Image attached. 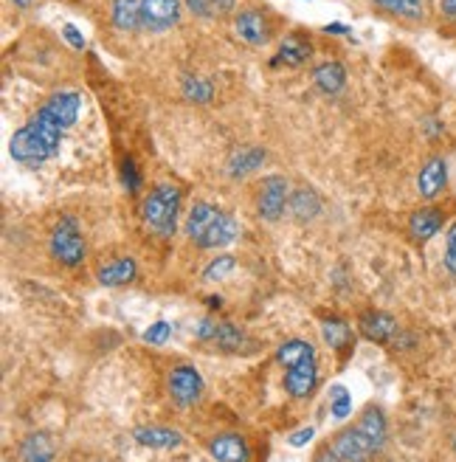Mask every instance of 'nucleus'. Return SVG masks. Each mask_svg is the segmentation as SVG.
Masks as SVG:
<instances>
[{"label":"nucleus","mask_w":456,"mask_h":462,"mask_svg":"<svg viewBox=\"0 0 456 462\" xmlns=\"http://www.w3.org/2000/svg\"><path fill=\"white\" fill-rule=\"evenodd\" d=\"M21 459L23 462H51L54 459V440L43 432L29 434L21 446Z\"/></svg>","instance_id":"nucleus-24"},{"label":"nucleus","mask_w":456,"mask_h":462,"mask_svg":"<svg viewBox=\"0 0 456 462\" xmlns=\"http://www.w3.org/2000/svg\"><path fill=\"white\" fill-rule=\"evenodd\" d=\"M240 237V223H236V217H231L228 212H223L220 217L214 220V226L200 237V248H226L228 243Z\"/></svg>","instance_id":"nucleus-15"},{"label":"nucleus","mask_w":456,"mask_h":462,"mask_svg":"<svg viewBox=\"0 0 456 462\" xmlns=\"http://www.w3.org/2000/svg\"><path fill=\"white\" fill-rule=\"evenodd\" d=\"M85 237L77 226V220L74 217H62L57 226H54L51 231V254H54V260L68 265V268H77L82 265L85 260Z\"/></svg>","instance_id":"nucleus-3"},{"label":"nucleus","mask_w":456,"mask_h":462,"mask_svg":"<svg viewBox=\"0 0 456 462\" xmlns=\"http://www.w3.org/2000/svg\"><path fill=\"white\" fill-rule=\"evenodd\" d=\"M330 412H333L336 420H344L346 415L352 412V398H350V392H346L341 383H336L333 390H330Z\"/></svg>","instance_id":"nucleus-32"},{"label":"nucleus","mask_w":456,"mask_h":462,"mask_svg":"<svg viewBox=\"0 0 456 462\" xmlns=\"http://www.w3.org/2000/svg\"><path fill=\"white\" fill-rule=\"evenodd\" d=\"M14 6H21V9H26V6H31V0H12Z\"/></svg>","instance_id":"nucleus-41"},{"label":"nucleus","mask_w":456,"mask_h":462,"mask_svg":"<svg viewBox=\"0 0 456 462\" xmlns=\"http://www.w3.org/2000/svg\"><path fill=\"white\" fill-rule=\"evenodd\" d=\"M375 4L383 12L400 17V21H411V23L423 21L426 14V0H375Z\"/></svg>","instance_id":"nucleus-25"},{"label":"nucleus","mask_w":456,"mask_h":462,"mask_svg":"<svg viewBox=\"0 0 456 462\" xmlns=\"http://www.w3.org/2000/svg\"><path fill=\"white\" fill-rule=\"evenodd\" d=\"M178 209H180V189L172 183H158V187L144 197V223H147L155 234L172 237L178 226Z\"/></svg>","instance_id":"nucleus-2"},{"label":"nucleus","mask_w":456,"mask_h":462,"mask_svg":"<svg viewBox=\"0 0 456 462\" xmlns=\"http://www.w3.org/2000/svg\"><path fill=\"white\" fill-rule=\"evenodd\" d=\"M220 214L223 212L217 209V206H211V203H206V200L195 203L189 217H187V231H189V237L195 239V243H200V237H203L214 226V220L220 217Z\"/></svg>","instance_id":"nucleus-19"},{"label":"nucleus","mask_w":456,"mask_h":462,"mask_svg":"<svg viewBox=\"0 0 456 462\" xmlns=\"http://www.w3.org/2000/svg\"><path fill=\"white\" fill-rule=\"evenodd\" d=\"M440 9H443L445 17H453V21H456V0H443Z\"/></svg>","instance_id":"nucleus-38"},{"label":"nucleus","mask_w":456,"mask_h":462,"mask_svg":"<svg viewBox=\"0 0 456 462\" xmlns=\"http://www.w3.org/2000/svg\"><path fill=\"white\" fill-rule=\"evenodd\" d=\"M82 97L77 90H57L21 130L9 139V153L23 166H43L60 153L65 133L77 124Z\"/></svg>","instance_id":"nucleus-1"},{"label":"nucleus","mask_w":456,"mask_h":462,"mask_svg":"<svg viewBox=\"0 0 456 462\" xmlns=\"http://www.w3.org/2000/svg\"><path fill=\"white\" fill-rule=\"evenodd\" d=\"M187 9L203 21H220L234 12V0H187Z\"/></svg>","instance_id":"nucleus-28"},{"label":"nucleus","mask_w":456,"mask_h":462,"mask_svg":"<svg viewBox=\"0 0 456 462\" xmlns=\"http://www.w3.org/2000/svg\"><path fill=\"white\" fill-rule=\"evenodd\" d=\"M234 268H236V260H234V256H228V254H217L214 260L206 265V271H203V280H206V282L226 280V276H228Z\"/></svg>","instance_id":"nucleus-31"},{"label":"nucleus","mask_w":456,"mask_h":462,"mask_svg":"<svg viewBox=\"0 0 456 462\" xmlns=\"http://www.w3.org/2000/svg\"><path fill=\"white\" fill-rule=\"evenodd\" d=\"M195 336L200 341H211L223 349H240L245 344V332L236 330L228 322H211V319H200L195 324Z\"/></svg>","instance_id":"nucleus-8"},{"label":"nucleus","mask_w":456,"mask_h":462,"mask_svg":"<svg viewBox=\"0 0 456 462\" xmlns=\"http://www.w3.org/2000/svg\"><path fill=\"white\" fill-rule=\"evenodd\" d=\"M170 336H172V327H170V322H153L147 330H144V341L147 344H155V347H161V344H167L170 341Z\"/></svg>","instance_id":"nucleus-33"},{"label":"nucleus","mask_w":456,"mask_h":462,"mask_svg":"<svg viewBox=\"0 0 456 462\" xmlns=\"http://www.w3.org/2000/svg\"><path fill=\"white\" fill-rule=\"evenodd\" d=\"M443 223H445V214L436 206H426V209H417L409 217V231L417 243H428L436 231H443Z\"/></svg>","instance_id":"nucleus-14"},{"label":"nucleus","mask_w":456,"mask_h":462,"mask_svg":"<svg viewBox=\"0 0 456 462\" xmlns=\"http://www.w3.org/2000/svg\"><path fill=\"white\" fill-rule=\"evenodd\" d=\"M287 212L294 214V220L299 223H310V220H316L321 214V197L313 187H302L290 195L287 200Z\"/></svg>","instance_id":"nucleus-16"},{"label":"nucleus","mask_w":456,"mask_h":462,"mask_svg":"<svg viewBox=\"0 0 456 462\" xmlns=\"http://www.w3.org/2000/svg\"><path fill=\"white\" fill-rule=\"evenodd\" d=\"M310 54H313V51H310V43L304 40V37L290 34V37H285V43L279 46V54L273 57V65L296 68V65H302L310 57Z\"/></svg>","instance_id":"nucleus-22"},{"label":"nucleus","mask_w":456,"mask_h":462,"mask_svg":"<svg viewBox=\"0 0 456 462\" xmlns=\"http://www.w3.org/2000/svg\"><path fill=\"white\" fill-rule=\"evenodd\" d=\"M358 429L375 442L377 451L383 449V442H386V417H383L377 406H369V409L363 412V417L358 420Z\"/></svg>","instance_id":"nucleus-26"},{"label":"nucleus","mask_w":456,"mask_h":462,"mask_svg":"<svg viewBox=\"0 0 456 462\" xmlns=\"http://www.w3.org/2000/svg\"><path fill=\"white\" fill-rule=\"evenodd\" d=\"M324 31H327V34H346L350 29H346L344 23H327V26H324Z\"/></svg>","instance_id":"nucleus-40"},{"label":"nucleus","mask_w":456,"mask_h":462,"mask_svg":"<svg viewBox=\"0 0 456 462\" xmlns=\"http://www.w3.org/2000/svg\"><path fill=\"white\" fill-rule=\"evenodd\" d=\"M111 21L119 31H141V0H113Z\"/></svg>","instance_id":"nucleus-21"},{"label":"nucleus","mask_w":456,"mask_h":462,"mask_svg":"<svg viewBox=\"0 0 456 462\" xmlns=\"http://www.w3.org/2000/svg\"><path fill=\"white\" fill-rule=\"evenodd\" d=\"M445 268L456 276V223L448 229V246H445Z\"/></svg>","instance_id":"nucleus-35"},{"label":"nucleus","mask_w":456,"mask_h":462,"mask_svg":"<svg viewBox=\"0 0 456 462\" xmlns=\"http://www.w3.org/2000/svg\"><path fill=\"white\" fill-rule=\"evenodd\" d=\"M170 395L178 406H192L203 395V378L195 366H178L170 375Z\"/></svg>","instance_id":"nucleus-7"},{"label":"nucleus","mask_w":456,"mask_h":462,"mask_svg":"<svg viewBox=\"0 0 456 462\" xmlns=\"http://www.w3.org/2000/svg\"><path fill=\"white\" fill-rule=\"evenodd\" d=\"M319 462H344V459H341L333 449H324V451L319 454Z\"/></svg>","instance_id":"nucleus-39"},{"label":"nucleus","mask_w":456,"mask_h":462,"mask_svg":"<svg viewBox=\"0 0 456 462\" xmlns=\"http://www.w3.org/2000/svg\"><path fill=\"white\" fill-rule=\"evenodd\" d=\"M184 97L195 105H206L214 97V85L203 77H197V73H189V77H184Z\"/></svg>","instance_id":"nucleus-30"},{"label":"nucleus","mask_w":456,"mask_h":462,"mask_svg":"<svg viewBox=\"0 0 456 462\" xmlns=\"http://www.w3.org/2000/svg\"><path fill=\"white\" fill-rule=\"evenodd\" d=\"M187 4L180 0H141V31H170L180 23V12Z\"/></svg>","instance_id":"nucleus-4"},{"label":"nucleus","mask_w":456,"mask_h":462,"mask_svg":"<svg viewBox=\"0 0 456 462\" xmlns=\"http://www.w3.org/2000/svg\"><path fill=\"white\" fill-rule=\"evenodd\" d=\"M313 82H316V88L321 90V94L336 97L346 85V68L341 63H336V60L321 63V65L313 68Z\"/></svg>","instance_id":"nucleus-17"},{"label":"nucleus","mask_w":456,"mask_h":462,"mask_svg":"<svg viewBox=\"0 0 456 462\" xmlns=\"http://www.w3.org/2000/svg\"><path fill=\"white\" fill-rule=\"evenodd\" d=\"M138 273V265L136 260H130V256H121V260H113L99 268V282L104 288H119V285H127L133 282Z\"/></svg>","instance_id":"nucleus-18"},{"label":"nucleus","mask_w":456,"mask_h":462,"mask_svg":"<svg viewBox=\"0 0 456 462\" xmlns=\"http://www.w3.org/2000/svg\"><path fill=\"white\" fill-rule=\"evenodd\" d=\"M361 332L363 339L377 341V344H386L397 339V322L392 313H383V310H367L361 316Z\"/></svg>","instance_id":"nucleus-11"},{"label":"nucleus","mask_w":456,"mask_h":462,"mask_svg":"<svg viewBox=\"0 0 456 462\" xmlns=\"http://www.w3.org/2000/svg\"><path fill=\"white\" fill-rule=\"evenodd\" d=\"M136 442L147 449H175L180 446V434L175 429H167V426H138L133 432Z\"/></svg>","instance_id":"nucleus-20"},{"label":"nucleus","mask_w":456,"mask_h":462,"mask_svg":"<svg viewBox=\"0 0 456 462\" xmlns=\"http://www.w3.org/2000/svg\"><path fill=\"white\" fill-rule=\"evenodd\" d=\"M445 183H448V164H445V158H440V155L428 158L426 166L417 175V192L423 195L426 200H431V197H436L445 189Z\"/></svg>","instance_id":"nucleus-12"},{"label":"nucleus","mask_w":456,"mask_h":462,"mask_svg":"<svg viewBox=\"0 0 456 462\" xmlns=\"http://www.w3.org/2000/svg\"><path fill=\"white\" fill-rule=\"evenodd\" d=\"M316 383H319V369H316V358H307L296 366H290L287 373H285V390L290 398H310L316 390Z\"/></svg>","instance_id":"nucleus-10"},{"label":"nucleus","mask_w":456,"mask_h":462,"mask_svg":"<svg viewBox=\"0 0 456 462\" xmlns=\"http://www.w3.org/2000/svg\"><path fill=\"white\" fill-rule=\"evenodd\" d=\"M209 454L214 462H248V442L240 434H217L209 442Z\"/></svg>","instance_id":"nucleus-13"},{"label":"nucleus","mask_w":456,"mask_h":462,"mask_svg":"<svg viewBox=\"0 0 456 462\" xmlns=\"http://www.w3.org/2000/svg\"><path fill=\"white\" fill-rule=\"evenodd\" d=\"M265 161V150L262 147H243L236 150L228 161V175L231 178H245L248 172L260 170V164Z\"/></svg>","instance_id":"nucleus-23"},{"label":"nucleus","mask_w":456,"mask_h":462,"mask_svg":"<svg viewBox=\"0 0 456 462\" xmlns=\"http://www.w3.org/2000/svg\"><path fill=\"white\" fill-rule=\"evenodd\" d=\"M313 426H304V429H299V432H294V434H290L287 437V442H290V446H296V449H302V446H307V442L310 440H313Z\"/></svg>","instance_id":"nucleus-36"},{"label":"nucleus","mask_w":456,"mask_h":462,"mask_svg":"<svg viewBox=\"0 0 456 462\" xmlns=\"http://www.w3.org/2000/svg\"><path fill=\"white\" fill-rule=\"evenodd\" d=\"M344 462H369V457L377 451V446L375 442L363 434L358 426H352V429H346V432H341L336 440H333V446H330Z\"/></svg>","instance_id":"nucleus-6"},{"label":"nucleus","mask_w":456,"mask_h":462,"mask_svg":"<svg viewBox=\"0 0 456 462\" xmlns=\"http://www.w3.org/2000/svg\"><path fill=\"white\" fill-rule=\"evenodd\" d=\"M234 34L251 48H262L270 40V26L260 12H240L234 17Z\"/></svg>","instance_id":"nucleus-9"},{"label":"nucleus","mask_w":456,"mask_h":462,"mask_svg":"<svg viewBox=\"0 0 456 462\" xmlns=\"http://www.w3.org/2000/svg\"><path fill=\"white\" fill-rule=\"evenodd\" d=\"M321 332H324V341L330 344L333 349L352 347V344H350V341H352V330H350V324L341 322V319H327V322L321 324Z\"/></svg>","instance_id":"nucleus-29"},{"label":"nucleus","mask_w":456,"mask_h":462,"mask_svg":"<svg viewBox=\"0 0 456 462\" xmlns=\"http://www.w3.org/2000/svg\"><path fill=\"white\" fill-rule=\"evenodd\" d=\"M307 358H316V353H313V344L310 341H302V339H290V341H285L279 349H277V361L282 364V366H296V364H302V361H307Z\"/></svg>","instance_id":"nucleus-27"},{"label":"nucleus","mask_w":456,"mask_h":462,"mask_svg":"<svg viewBox=\"0 0 456 462\" xmlns=\"http://www.w3.org/2000/svg\"><path fill=\"white\" fill-rule=\"evenodd\" d=\"M121 178H124V187L130 192H138L141 189V175H138V166L133 158H124L121 164Z\"/></svg>","instance_id":"nucleus-34"},{"label":"nucleus","mask_w":456,"mask_h":462,"mask_svg":"<svg viewBox=\"0 0 456 462\" xmlns=\"http://www.w3.org/2000/svg\"><path fill=\"white\" fill-rule=\"evenodd\" d=\"M287 200H290L287 178H282V175H268V178H262L260 197H257V212H260L262 220H268V223H277V220L287 209Z\"/></svg>","instance_id":"nucleus-5"},{"label":"nucleus","mask_w":456,"mask_h":462,"mask_svg":"<svg viewBox=\"0 0 456 462\" xmlns=\"http://www.w3.org/2000/svg\"><path fill=\"white\" fill-rule=\"evenodd\" d=\"M62 34H65V40H68L70 46H74L77 51H82V48H85V37H82V34L77 31V26L65 23V26H62Z\"/></svg>","instance_id":"nucleus-37"}]
</instances>
